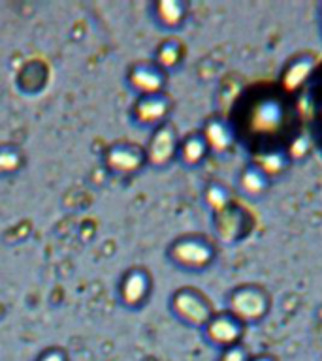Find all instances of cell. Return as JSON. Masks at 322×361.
Masks as SVG:
<instances>
[{"label":"cell","mask_w":322,"mask_h":361,"mask_svg":"<svg viewBox=\"0 0 322 361\" xmlns=\"http://www.w3.org/2000/svg\"><path fill=\"white\" fill-rule=\"evenodd\" d=\"M271 307H273V298L268 292V288L254 282L239 284L226 293L225 310L236 316L247 327L262 324L270 316Z\"/></svg>","instance_id":"obj_1"},{"label":"cell","mask_w":322,"mask_h":361,"mask_svg":"<svg viewBox=\"0 0 322 361\" xmlns=\"http://www.w3.org/2000/svg\"><path fill=\"white\" fill-rule=\"evenodd\" d=\"M168 258L179 269L200 273L215 264L217 245L205 235H183L169 245Z\"/></svg>","instance_id":"obj_2"},{"label":"cell","mask_w":322,"mask_h":361,"mask_svg":"<svg viewBox=\"0 0 322 361\" xmlns=\"http://www.w3.org/2000/svg\"><path fill=\"white\" fill-rule=\"evenodd\" d=\"M169 305H172V312L183 324L191 327H198V329H203V326L215 314L213 303L209 301L205 293H202L196 288H179L172 295V303Z\"/></svg>","instance_id":"obj_3"},{"label":"cell","mask_w":322,"mask_h":361,"mask_svg":"<svg viewBox=\"0 0 322 361\" xmlns=\"http://www.w3.org/2000/svg\"><path fill=\"white\" fill-rule=\"evenodd\" d=\"M213 230L220 243L236 245L253 233L254 216L243 205L234 202L219 213H213Z\"/></svg>","instance_id":"obj_4"},{"label":"cell","mask_w":322,"mask_h":361,"mask_svg":"<svg viewBox=\"0 0 322 361\" xmlns=\"http://www.w3.org/2000/svg\"><path fill=\"white\" fill-rule=\"evenodd\" d=\"M203 337L211 346L219 350L232 348L237 344H243V338L247 335V326L239 322L228 310H220L211 316V320L203 326Z\"/></svg>","instance_id":"obj_5"},{"label":"cell","mask_w":322,"mask_h":361,"mask_svg":"<svg viewBox=\"0 0 322 361\" xmlns=\"http://www.w3.org/2000/svg\"><path fill=\"white\" fill-rule=\"evenodd\" d=\"M318 66V56L313 51H299L288 59L279 73V87L285 94H298L309 83Z\"/></svg>","instance_id":"obj_6"},{"label":"cell","mask_w":322,"mask_h":361,"mask_svg":"<svg viewBox=\"0 0 322 361\" xmlns=\"http://www.w3.org/2000/svg\"><path fill=\"white\" fill-rule=\"evenodd\" d=\"M202 135L209 147V152L215 154H230L236 151L237 145V132L236 126L226 117L215 115L208 118L202 128Z\"/></svg>","instance_id":"obj_7"},{"label":"cell","mask_w":322,"mask_h":361,"mask_svg":"<svg viewBox=\"0 0 322 361\" xmlns=\"http://www.w3.org/2000/svg\"><path fill=\"white\" fill-rule=\"evenodd\" d=\"M177 152H179V137L175 134V128L166 123L160 124L147 147V160L157 168H164L177 157Z\"/></svg>","instance_id":"obj_8"},{"label":"cell","mask_w":322,"mask_h":361,"mask_svg":"<svg viewBox=\"0 0 322 361\" xmlns=\"http://www.w3.org/2000/svg\"><path fill=\"white\" fill-rule=\"evenodd\" d=\"M271 185H273V180L253 162L245 164L242 171L237 173V192L243 197H249V200H260V197L268 196V192L271 190Z\"/></svg>","instance_id":"obj_9"},{"label":"cell","mask_w":322,"mask_h":361,"mask_svg":"<svg viewBox=\"0 0 322 361\" xmlns=\"http://www.w3.org/2000/svg\"><path fill=\"white\" fill-rule=\"evenodd\" d=\"M285 123V107L275 98H264L258 104H254L251 111V124L256 132L270 134L279 130Z\"/></svg>","instance_id":"obj_10"},{"label":"cell","mask_w":322,"mask_h":361,"mask_svg":"<svg viewBox=\"0 0 322 361\" xmlns=\"http://www.w3.org/2000/svg\"><path fill=\"white\" fill-rule=\"evenodd\" d=\"M172 109V102L166 94L143 96L136 104V117L143 124H164Z\"/></svg>","instance_id":"obj_11"},{"label":"cell","mask_w":322,"mask_h":361,"mask_svg":"<svg viewBox=\"0 0 322 361\" xmlns=\"http://www.w3.org/2000/svg\"><path fill=\"white\" fill-rule=\"evenodd\" d=\"M251 162L256 164L271 180L275 179V177H282L294 166L285 147H281V149L279 147L277 149H266V151L256 152Z\"/></svg>","instance_id":"obj_12"},{"label":"cell","mask_w":322,"mask_h":361,"mask_svg":"<svg viewBox=\"0 0 322 361\" xmlns=\"http://www.w3.org/2000/svg\"><path fill=\"white\" fill-rule=\"evenodd\" d=\"M130 81L143 96L162 94L164 85H166V73L160 66L143 64V66L134 68Z\"/></svg>","instance_id":"obj_13"},{"label":"cell","mask_w":322,"mask_h":361,"mask_svg":"<svg viewBox=\"0 0 322 361\" xmlns=\"http://www.w3.org/2000/svg\"><path fill=\"white\" fill-rule=\"evenodd\" d=\"M149 292H151V279H149L145 271L141 269L130 271L123 281V286H121L123 299L129 305L143 303Z\"/></svg>","instance_id":"obj_14"},{"label":"cell","mask_w":322,"mask_h":361,"mask_svg":"<svg viewBox=\"0 0 322 361\" xmlns=\"http://www.w3.org/2000/svg\"><path fill=\"white\" fill-rule=\"evenodd\" d=\"M208 154L209 147L205 143V140H203L202 132H194V134L186 135L185 140L179 141V152H177V157L189 168L200 166L208 158Z\"/></svg>","instance_id":"obj_15"},{"label":"cell","mask_w":322,"mask_h":361,"mask_svg":"<svg viewBox=\"0 0 322 361\" xmlns=\"http://www.w3.org/2000/svg\"><path fill=\"white\" fill-rule=\"evenodd\" d=\"M155 16L162 27L177 28L186 19V4L179 0H162L155 6Z\"/></svg>","instance_id":"obj_16"},{"label":"cell","mask_w":322,"mask_h":361,"mask_svg":"<svg viewBox=\"0 0 322 361\" xmlns=\"http://www.w3.org/2000/svg\"><path fill=\"white\" fill-rule=\"evenodd\" d=\"M203 200H205V205H208L213 213H219L222 209H226L228 205L236 202L234 197V190L230 186L220 183V180H211L205 190H203Z\"/></svg>","instance_id":"obj_17"},{"label":"cell","mask_w":322,"mask_h":361,"mask_svg":"<svg viewBox=\"0 0 322 361\" xmlns=\"http://www.w3.org/2000/svg\"><path fill=\"white\" fill-rule=\"evenodd\" d=\"M185 56V47L177 39H168L164 42L157 51V66L162 70H172V68L179 66L181 61Z\"/></svg>","instance_id":"obj_18"},{"label":"cell","mask_w":322,"mask_h":361,"mask_svg":"<svg viewBox=\"0 0 322 361\" xmlns=\"http://www.w3.org/2000/svg\"><path fill=\"white\" fill-rule=\"evenodd\" d=\"M113 169H121V171H134V169L141 168L143 164V154L136 149H113L107 157Z\"/></svg>","instance_id":"obj_19"},{"label":"cell","mask_w":322,"mask_h":361,"mask_svg":"<svg viewBox=\"0 0 322 361\" xmlns=\"http://www.w3.org/2000/svg\"><path fill=\"white\" fill-rule=\"evenodd\" d=\"M285 149H287V154L290 157L292 164L304 162L305 158L311 154L313 143H311V137L307 134H298L294 135V140Z\"/></svg>","instance_id":"obj_20"},{"label":"cell","mask_w":322,"mask_h":361,"mask_svg":"<svg viewBox=\"0 0 322 361\" xmlns=\"http://www.w3.org/2000/svg\"><path fill=\"white\" fill-rule=\"evenodd\" d=\"M251 352L245 344H237L232 348L220 350L219 361H251Z\"/></svg>","instance_id":"obj_21"},{"label":"cell","mask_w":322,"mask_h":361,"mask_svg":"<svg viewBox=\"0 0 322 361\" xmlns=\"http://www.w3.org/2000/svg\"><path fill=\"white\" fill-rule=\"evenodd\" d=\"M19 157L11 151H0V171H11L17 168Z\"/></svg>","instance_id":"obj_22"},{"label":"cell","mask_w":322,"mask_h":361,"mask_svg":"<svg viewBox=\"0 0 322 361\" xmlns=\"http://www.w3.org/2000/svg\"><path fill=\"white\" fill-rule=\"evenodd\" d=\"M38 361H66V355L62 354L61 350H49Z\"/></svg>","instance_id":"obj_23"},{"label":"cell","mask_w":322,"mask_h":361,"mask_svg":"<svg viewBox=\"0 0 322 361\" xmlns=\"http://www.w3.org/2000/svg\"><path fill=\"white\" fill-rule=\"evenodd\" d=\"M251 361H279V357L273 354H268V352H262V354L251 355Z\"/></svg>","instance_id":"obj_24"},{"label":"cell","mask_w":322,"mask_h":361,"mask_svg":"<svg viewBox=\"0 0 322 361\" xmlns=\"http://www.w3.org/2000/svg\"><path fill=\"white\" fill-rule=\"evenodd\" d=\"M321 30H322V4H321Z\"/></svg>","instance_id":"obj_25"}]
</instances>
